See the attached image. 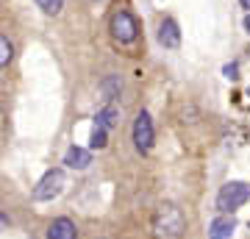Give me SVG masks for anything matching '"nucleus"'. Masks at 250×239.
<instances>
[{"label": "nucleus", "instance_id": "12", "mask_svg": "<svg viewBox=\"0 0 250 239\" xmlns=\"http://www.w3.org/2000/svg\"><path fill=\"white\" fill-rule=\"evenodd\" d=\"M106 131H108V128H103V125L95 123V131H92V139H89L92 151H100V148H106Z\"/></svg>", "mask_w": 250, "mask_h": 239}, {"label": "nucleus", "instance_id": "1", "mask_svg": "<svg viewBox=\"0 0 250 239\" xmlns=\"http://www.w3.org/2000/svg\"><path fill=\"white\" fill-rule=\"evenodd\" d=\"M187 231V217L175 203H161L153 214V237L156 239H181Z\"/></svg>", "mask_w": 250, "mask_h": 239}, {"label": "nucleus", "instance_id": "10", "mask_svg": "<svg viewBox=\"0 0 250 239\" xmlns=\"http://www.w3.org/2000/svg\"><path fill=\"white\" fill-rule=\"evenodd\" d=\"M117 120H120V111H117V106L111 103V100H108L106 106H103V109L98 111V117H95V123L103 125V128H114Z\"/></svg>", "mask_w": 250, "mask_h": 239}, {"label": "nucleus", "instance_id": "14", "mask_svg": "<svg viewBox=\"0 0 250 239\" xmlns=\"http://www.w3.org/2000/svg\"><path fill=\"white\" fill-rule=\"evenodd\" d=\"M11 62V44L6 36H0V67H9Z\"/></svg>", "mask_w": 250, "mask_h": 239}, {"label": "nucleus", "instance_id": "18", "mask_svg": "<svg viewBox=\"0 0 250 239\" xmlns=\"http://www.w3.org/2000/svg\"><path fill=\"white\" fill-rule=\"evenodd\" d=\"M248 95H250V89H248Z\"/></svg>", "mask_w": 250, "mask_h": 239}, {"label": "nucleus", "instance_id": "5", "mask_svg": "<svg viewBox=\"0 0 250 239\" xmlns=\"http://www.w3.org/2000/svg\"><path fill=\"white\" fill-rule=\"evenodd\" d=\"M134 145L139 153H147L153 148V120L147 111H139L134 120Z\"/></svg>", "mask_w": 250, "mask_h": 239}, {"label": "nucleus", "instance_id": "13", "mask_svg": "<svg viewBox=\"0 0 250 239\" xmlns=\"http://www.w3.org/2000/svg\"><path fill=\"white\" fill-rule=\"evenodd\" d=\"M36 6L45 11V14H59L64 6V0H36Z\"/></svg>", "mask_w": 250, "mask_h": 239}, {"label": "nucleus", "instance_id": "16", "mask_svg": "<svg viewBox=\"0 0 250 239\" xmlns=\"http://www.w3.org/2000/svg\"><path fill=\"white\" fill-rule=\"evenodd\" d=\"M245 31H248V34H250V14H248V17H245Z\"/></svg>", "mask_w": 250, "mask_h": 239}, {"label": "nucleus", "instance_id": "3", "mask_svg": "<svg viewBox=\"0 0 250 239\" xmlns=\"http://www.w3.org/2000/svg\"><path fill=\"white\" fill-rule=\"evenodd\" d=\"M67 186V178H64V170H50L45 173V178L36 184L34 189V200H53V197L62 195V189Z\"/></svg>", "mask_w": 250, "mask_h": 239}, {"label": "nucleus", "instance_id": "6", "mask_svg": "<svg viewBox=\"0 0 250 239\" xmlns=\"http://www.w3.org/2000/svg\"><path fill=\"white\" fill-rule=\"evenodd\" d=\"M159 42L164 44V47H170V50H175L181 44V31L178 25H175V20H161L159 22Z\"/></svg>", "mask_w": 250, "mask_h": 239}, {"label": "nucleus", "instance_id": "4", "mask_svg": "<svg viewBox=\"0 0 250 239\" xmlns=\"http://www.w3.org/2000/svg\"><path fill=\"white\" fill-rule=\"evenodd\" d=\"M139 34V25H136V17L131 11H114V17H111V36H114L117 42L123 44H131Z\"/></svg>", "mask_w": 250, "mask_h": 239}, {"label": "nucleus", "instance_id": "17", "mask_svg": "<svg viewBox=\"0 0 250 239\" xmlns=\"http://www.w3.org/2000/svg\"><path fill=\"white\" fill-rule=\"evenodd\" d=\"M242 6H245V9H250V0H239Z\"/></svg>", "mask_w": 250, "mask_h": 239}, {"label": "nucleus", "instance_id": "9", "mask_svg": "<svg viewBox=\"0 0 250 239\" xmlns=\"http://www.w3.org/2000/svg\"><path fill=\"white\" fill-rule=\"evenodd\" d=\"M64 164H67V167H72V170H86L92 164V153L72 145L70 151H67V156H64Z\"/></svg>", "mask_w": 250, "mask_h": 239}, {"label": "nucleus", "instance_id": "11", "mask_svg": "<svg viewBox=\"0 0 250 239\" xmlns=\"http://www.w3.org/2000/svg\"><path fill=\"white\" fill-rule=\"evenodd\" d=\"M120 89H123V84H120L117 75H108V78L100 84V92H103V98L106 100H114L117 95H120Z\"/></svg>", "mask_w": 250, "mask_h": 239}, {"label": "nucleus", "instance_id": "7", "mask_svg": "<svg viewBox=\"0 0 250 239\" xmlns=\"http://www.w3.org/2000/svg\"><path fill=\"white\" fill-rule=\"evenodd\" d=\"M47 239H78V231H75V222L70 217H59V220L50 222L47 228Z\"/></svg>", "mask_w": 250, "mask_h": 239}, {"label": "nucleus", "instance_id": "15", "mask_svg": "<svg viewBox=\"0 0 250 239\" xmlns=\"http://www.w3.org/2000/svg\"><path fill=\"white\" fill-rule=\"evenodd\" d=\"M223 75H225L228 81H236V78H239V64H236V62L225 64V67H223Z\"/></svg>", "mask_w": 250, "mask_h": 239}, {"label": "nucleus", "instance_id": "2", "mask_svg": "<svg viewBox=\"0 0 250 239\" xmlns=\"http://www.w3.org/2000/svg\"><path fill=\"white\" fill-rule=\"evenodd\" d=\"M248 200H250V184H245V181H228V184L220 186V192H217V209L223 214L236 212V209L245 206Z\"/></svg>", "mask_w": 250, "mask_h": 239}, {"label": "nucleus", "instance_id": "8", "mask_svg": "<svg viewBox=\"0 0 250 239\" xmlns=\"http://www.w3.org/2000/svg\"><path fill=\"white\" fill-rule=\"evenodd\" d=\"M233 228H236V220L233 217H217L208 225V239H231Z\"/></svg>", "mask_w": 250, "mask_h": 239}]
</instances>
